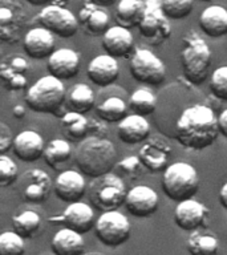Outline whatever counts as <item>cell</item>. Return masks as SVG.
<instances>
[{"label": "cell", "mask_w": 227, "mask_h": 255, "mask_svg": "<svg viewBox=\"0 0 227 255\" xmlns=\"http://www.w3.org/2000/svg\"><path fill=\"white\" fill-rule=\"evenodd\" d=\"M51 249L55 255H84L85 241L83 234L64 227L53 235Z\"/></svg>", "instance_id": "27"}, {"label": "cell", "mask_w": 227, "mask_h": 255, "mask_svg": "<svg viewBox=\"0 0 227 255\" xmlns=\"http://www.w3.org/2000/svg\"><path fill=\"white\" fill-rule=\"evenodd\" d=\"M79 23L89 36H104L111 25V16L99 5L87 0L79 12Z\"/></svg>", "instance_id": "23"}, {"label": "cell", "mask_w": 227, "mask_h": 255, "mask_svg": "<svg viewBox=\"0 0 227 255\" xmlns=\"http://www.w3.org/2000/svg\"><path fill=\"white\" fill-rule=\"evenodd\" d=\"M95 92L87 84L79 83L71 88L68 92L65 105L68 108V112H76L85 115L95 107Z\"/></svg>", "instance_id": "31"}, {"label": "cell", "mask_w": 227, "mask_h": 255, "mask_svg": "<svg viewBox=\"0 0 227 255\" xmlns=\"http://www.w3.org/2000/svg\"><path fill=\"white\" fill-rule=\"evenodd\" d=\"M27 1L29 4H32V5H37V7L39 5H45L47 7V4L51 3L52 0H27Z\"/></svg>", "instance_id": "47"}, {"label": "cell", "mask_w": 227, "mask_h": 255, "mask_svg": "<svg viewBox=\"0 0 227 255\" xmlns=\"http://www.w3.org/2000/svg\"><path fill=\"white\" fill-rule=\"evenodd\" d=\"M40 225H41V218L33 210L21 211L12 217L13 231L17 233L20 237H23L24 239L32 238L40 229Z\"/></svg>", "instance_id": "34"}, {"label": "cell", "mask_w": 227, "mask_h": 255, "mask_svg": "<svg viewBox=\"0 0 227 255\" xmlns=\"http://www.w3.org/2000/svg\"><path fill=\"white\" fill-rule=\"evenodd\" d=\"M211 64V49L209 44L197 33L190 32L182 39L181 67L185 79L193 85H199L207 79Z\"/></svg>", "instance_id": "3"}, {"label": "cell", "mask_w": 227, "mask_h": 255, "mask_svg": "<svg viewBox=\"0 0 227 255\" xmlns=\"http://www.w3.org/2000/svg\"><path fill=\"white\" fill-rule=\"evenodd\" d=\"M218 129L219 133L227 138V109L218 116Z\"/></svg>", "instance_id": "43"}, {"label": "cell", "mask_w": 227, "mask_h": 255, "mask_svg": "<svg viewBox=\"0 0 227 255\" xmlns=\"http://www.w3.org/2000/svg\"><path fill=\"white\" fill-rule=\"evenodd\" d=\"M103 49L114 59H125L134 52V39L130 31L122 25H114L103 36Z\"/></svg>", "instance_id": "21"}, {"label": "cell", "mask_w": 227, "mask_h": 255, "mask_svg": "<svg viewBox=\"0 0 227 255\" xmlns=\"http://www.w3.org/2000/svg\"><path fill=\"white\" fill-rule=\"evenodd\" d=\"M105 121L103 120H89V133H92V137H99V138H105L108 135V127L105 125Z\"/></svg>", "instance_id": "42"}, {"label": "cell", "mask_w": 227, "mask_h": 255, "mask_svg": "<svg viewBox=\"0 0 227 255\" xmlns=\"http://www.w3.org/2000/svg\"><path fill=\"white\" fill-rule=\"evenodd\" d=\"M129 109L133 112V115L149 116L155 111L157 108V97L151 91L146 88H138L135 89L129 97Z\"/></svg>", "instance_id": "33"}, {"label": "cell", "mask_w": 227, "mask_h": 255, "mask_svg": "<svg viewBox=\"0 0 227 255\" xmlns=\"http://www.w3.org/2000/svg\"><path fill=\"white\" fill-rule=\"evenodd\" d=\"M19 178V167L5 154H0V186L8 187Z\"/></svg>", "instance_id": "38"}, {"label": "cell", "mask_w": 227, "mask_h": 255, "mask_svg": "<svg viewBox=\"0 0 227 255\" xmlns=\"http://www.w3.org/2000/svg\"><path fill=\"white\" fill-rule=\"evenodd\" d=\"M27 25V13L17 0H0V40L15 44Z\"/></svg>", "instance_id": "11"}, {"label": "cell", "mask_w": 227, "mask_h": 255, "mask_svg": "<svg viewBox=\"0 0 227 255\" xmlns=\"http://www.w3.org/2000/svg\"><path fill=\"white\" fill-rule=\"evenodd\" d=\"M49 222L52 225H64L80 234H85L96 225L95 211L85 202L69 203L67 209L63 211V214L51 217Z\"/></svg>", "instance_id": "14"}, {"label": "cell", "mask_w": 227, "mask_h": 255, "mask_svg": "<svg viewBox=\"0 0 227 255\" xmlns=\"http://www.w3.org/2000/svg\"><path fill=\"white\" fill-rule=\"evenodd\" d=\"M199 28L209 37H222L227 33V9L222 5H210L199 15Z\"/></svg>", "instance_id": "26"}, {"label": "cell", "mask_w": 227, "mask_h": 255, "mask_svg": "<svg viewBox=\"0 0 227 255\" xmlns=\"http://www.w3.org/2000/svg\"><path fill=\"white\" fill-rule=\"evenodd\" d=\"M96 237L104 246L118 247L130 238V222L122 213L117 210L107 211L96 221Z\"/></svg>", "instance_id": "7"}, {"label": "cell", "mask_w": 227, "mask_h": 255, "mask_svg": "<svg viewBox=\"0 0 227 255\" xmlns=\"http://www.w3.org/2000/svg\"><path fill=\"white\" fill-rule=\"evenodd\" d=\"M24 238L15 231H4L0 234V255H24Z\"/></svg>", "instance_id": "37"}, {"label": "cell", "mask_w": 227, "mask_h": 255, "mask_svg": "<svg viewBox=\"0 0 227 255\" xmlns=\"http://www.w3.org/2000/svg\"><path fill=\"white\" fill-rule=\"evenodd\" d=\"M146 11V1L143 0H118L115 8V19L118 25L125 28L138 27Z\"/></svg>", "instance_id": "29"}, {"label": "cell", "mask_w": 227, "mask_h": 255, "mask_svg": "<svg viewBox=\"0 0 227 255\" xmlns=\"http://www.w3.org/2000/svg\"><path fill=\"white\" fill-rule=\"evenodd\" d=\"M72 157V146L65 138H56L48 142L43 158L48 166L57 167Z\"/></svg>", "instance_id": "35"}, {"label": "cell", "mask_w": 227, "mask_h": 255, "mask_svg": "<svg viewBox=\"0 0 227 255\" xmlns=\"http://www.w3.org/2000/svg\"><path fill=\"white\" fill-rule=\"evenodd\" d=\"M88 79L97 87H109L117 81L119 76V67L117 59L109 55L96 56L91 60L87 68Z\"/></svg>", "instance_id": "22"}, {"label": "cell", "mask_w": 227, "mask_h": 255, "mask_svg": "<svg viewBox=\"0 0 227 255\" xmlns=\"http://www.w3.org/2000/svg\"><path fill=\"white\" fill-rule=\"evenodd\" d=\"M52 190L51 177L41 169H31L19 179L20 197L24 202L40 205L48 199Z\"/></svg>", "instance_id": "12"}, {"label": "cell", "mask_w": 227, "mask_h": 255, "mask_svg": "<svg viewBox=\"0 0 227 255\" xmlns=\"http://www.w3.org/2000/svg\"><path fill=\"white\" fill-rule=\"evenodd\" d=\"M127 109L129 105L121 97L113 96L96 107V115L105 123H121L127 116Z\"/></svg>", "instance_id": "32"}, {"label": "cell", "mask_w": 227, "mask_h": 255, "mask_svg": "<svg viewBox=\"0 0 227 255\" xmlns=\"http://www.w3.org/2000/svg\"><path fill=\"white\" fill-rule=\"evenodd\" d=\"M12 115L16 119H24V116H25V108L23 105H16L13 109H12Z\"/></svg>", "instance_id": "45"}, {"label": "cell", "mask_w": 227, "mask_h": 255, "mask_svg": "<svg viewBox=\"0 0 227 255\" xmlns=\"http://www.w3.org/2000/svg\"><path fill=\"white\" fill-rule=\"evenodd\" d=\"M171 145L161 135L149 137L138 151L143 167L151 173L165 171L169 166V157L171 154Z\"/></svg>", "instance_id": "13"}, {"label": "cell", "mask_w": 227, "mask_h": 255, "mask_svg": "<svg viewBox=\"0 0 227 255\" xmlns=\"http://www.w3.org/2000/svg\"><path fill=\"white\" fill-rule=\"evenodd\" d=\"M158 194L154 189L145 185L131 187L127 191L125 207L127 213L137 218H147L158 209Z\"/></svg>", "instance_id": "15"}, {"label": "cell", "mask_w": 227, "mask_h": 255, "mask_svg": "<svg viewBox=\"0 0 227 255\" xmlns=\"http://www.w3.org/2000/svg\"><path fill=\"white\" fill-rule=\"evenodd\" d=\"M186 247L191 255H217L219 242L214 233L202 227L191 231L187 238Z\"/></svg>", "instance_id": "30"}, {"label": "cell", "mask_w": 227, "mask_h": 255, "mask_svg": "<svg viewBox=\"0 0 227 255\" xmlns=\"http://www.w3.org/2000/svg\"><path fill=\"white\" fill-rule=\"evenodd\" d=\"M84 255H105L103 253H99V251H91V253H87V254Z\"/></svg>", "instance_id": "48"}, {"label": "cell", "mask_w": 227, "mask_h": 255, "mask_svg": "<svg viewBox=\"0 0 227 255\" xmlns=\"http://www.w3.org/2000/svg\"><path fill=\"white\" fill-rule=\"evenodd\" d=\"M199 189V177L193 165L174 162L167 166L162 175V190L174 202L191 199Z\"/></svg>", "instance_id": "4"}, {"label": "cell", "mask_w": 227, "mask_h": 255, "mask_svg": "<svg viewBox=\"0 0 227 255\" xmlns=\"http://www.w3.org/2000/svg\"><path fill=\"white\" fill-rule=\"evenodd\" d=\"M13 141H15V137L7 124H0V151H1V154H4L5 151L11 149V146H13Z\"/></svg>", "instance_id": "41"}, {"label": "cell", "mask_w": 227, "mask_h": 255, "mask_svg": "<svg viewBox=\"0 0 227 255\" xmlns=\"http://www.w3.org/2000/svg\"><path fill=\"white\" fill-rule=\"evenodd\" d=\"M13 153L23 162H36L43 157L45 145L43 137L35 130H24L15 137Z\"/></svg>", "instance_id": "24"}, {"label": "cell", "mask_w": 227, "mask_h": 255, "mask_svg": "<svg viewBox=\"0 0 227 255\" xmlns=\"http://www.w3.org/2000/svg\"><path fill=\"white\" fill-rule=\"evenodd\" d=\"M194 0H159L163 13L169 20H181L190 15Z\"/></svg>", "instance_id": "36"}, {"label": "cell", "mask_w": 227, "mask_h": 255, "mask_svg": "<svg viewBox=\"0 0 227 255\" xmlns=\"http://www.w3.org/2000/svg\"><path fill=\"white\" fill-rule=\"evenodd\" d=\"M117 169H118L119 174L127 177V179L138 178L139 175L143 173V165L138 155H129V157H123L118 163H117Z\"/></svg>", "instance_id": "40"}, {"label": "cell", "mask_w": 227, "mask_h": 255, "mask_svg": "<svg viewBox=\"0 0 227 255\" xmlns=\"http://www.w3.org/2000/svg\"><path fill=\"white\" fill-rule=\"evenodd\" d=\"M126 195V185L123 179L113 173L95 178L88 187L89 202L101 213L117 210L125 203Z\"/></svg>", "instance_id": "6"}, {"label": "cell", "mask_w": 227, "mask_h": 255, "mask_svg": "<svg viewBox=\"0 0 227 255\" xmlns=\"http://www.w3.org/2000/svg\"><path fill=\"white\" fill-rule=\"evenodd\" d=\"M209 210L197 199H186L179 202L174 210L175 225L183 231H195L205 227Z\"/></svg>", "instance_id": "17"}, {"label": "cell", "mask_w": 227, "mask_h": 255, "mask_svg": "<svg viewBox=\"0 0 227 255\" xmlns=\"http://www.w3.org/2000/svg\"><path fill=\"white\" fill-rule=\"evenodd\" d=\"M129 69L135 81L146 85H159L166 77V68L162 60L145 48L135 49L131 55Z\"/></svg>", "instance_id": "8"}, {"label": "cell", "mask_w": 227, "mask_h": 255, "mask_svg": "<svg viewBox=\"0 0 227 255\" xmlns=\"http://www.w3.org/2000/svg\"><path fill=\"white\" fill-rule=\"evenodd\" d=\"M210 91L214 97L227 101V65L217 68L210 80Z\"/></svg>", "instance_id": "39"}, {"label": "cell", "mask_w": 227, "mask_h": 255, "mask_svg": "<svg viewBox=\"0 0 227 255\" xmlns=\"http://www.w3.org/2000/svg\"><path fill=\"white\" fill-rule=\"evenodd\" d=\"M198 1H205L206 3V1H210V0H198Z\"/></svg>", "instance_id": "49"}, {"label": "cell", "mask_w": 227, "mask_h": 255, "mask_svg": "<svg viewBox=\"0 0 227 255\" xmlns=\"http://www.w3.org/2000/svg\"><path fill=\"white\" fill-rule=\"evenodd\" d=\"M219 134L218 116L207 105L186 108L175 124V138L183 147L201 151L215 142Z\"/></svg>", "instance_id": "1"}, {"label": "cell", "mask_w": 227, "mask_h": 255, "mask_svg": "<svg viewBox=\"0 0 227 255\" xmlns=\"http://www.w3.org/2000/svg\"><path fill=\"white\" fill-rule=\"evenodd\" d=\"M91 3H93L95 5H99V7H109L112 4H114L115 0H89Z\"/></svg>", "instance_id": "46"}, {"label": "cell", "mask_w": 227, "mask_h": 255, "mask_svg": "<svg viewBox=\"0 0 227 255\" xmlns=\"http://www.w3.org/2000/svg\"><path fill=\"white\" fill-rule=\"evenodd\" d=\"M31 65L23 56H7L0 64V77L8 91H21L27 87V73Z\"/></svg>", "instance_id": "16"}, {"label": "cell", "mask_w": 227, "mask_h": 255, "mask_svg": "<svg viewBox=\"0 0 227 255\" xmlns=\"http://www.w3.org/2000/svg\"><path fill=\"white\" fill-rule=\"evenodd\" d=\"M48 73L59 80H71L79 75L80 57L69 48L56 49L47 60Z\"/></svg>", "instance_id": "19"}, {"label": "cell", "mask_w": 227, "mask_h": 255, "mask_svg": "<svg viewBox=\"0 0 227 255\" xmlns=\"http://www.w3.org/2000/svg\"><path fill=\"white\" fill-rule=\"evenodd\" d=\"M79 170L91 178L109 174L117 166V150L112 141L99 137H87L75 153Z\"/></svg>", "instance_id": "2"}, {"label": "cell", "mask_w": 227, "mask_h": 255, "mask_svg": "<svg viewBox=\"0 0 227 255\" xmlns=\"http://www.w3.org/2000/svg\"><path fill=\"white\" fill-rule=\"evenodd\" d=\"M55 48V35L43 27L32 28L24 36L23 49L31 59H48L56 51Z\"/></svg>", "instance_id": "20"}, {"label": "cell", "mask_w": 227, "mask_h": 255, "mask_svg": "<svg viewBox=\"0 0 227 255\" xmlns=\"http://www.w3.org/2000/svg\"><path fill=\"white\" fill-rule=\"evenodd\" d=\"M60 129L64 137L72 142L84 141L89 134V120L81 113L67 112L60 119Z\"/></svg>", "instance_id": "28"}, {"label": "cell", "mask_w": 227, "mask_h": 255, "mask_svg": "<svg viewBox=\"0 0 227 255\" xmlns=\"http://www.w3.org/2000/svg\"><path fill=\"white\" fill-rule=\"evenodd\" d=\"M53 190L56 197L64 202H80L87 191V183L83 173L77 170H64L55 179Z\"/></svg>", "instance_id": "18"}, {"label": "cell", "mask_w": 227, "mask_h": 255, "mask_svg": "<svg viewBox=\"0 0 227 255\" xmlns=\"http://www.w3.org/2000/svg\"><path fill=\"white\" fill-rule=\"evenodd\" d=\"M138 32L150 45H161L171 36L170 23L163 13L159 0L146 1V11L138 25Z\"/></svg>", "instance_id": "10"}, {"label": "cell", "mask_w": 227, "mask_h": 255, "mask_svg": "<svg viewBox=\"0 0 227 255\" xmlns=\"http://www.w3.org/2000/svg\"><path fill=\"white\" fill-rule=\"evenodd\" d=\"M218 198H219V202H221V206L227 210V182L225 183L222 187H221V190H219V194H218Z\"/></svg>", "instance_id": "44"}, {"label": "cell", "mask_w": 227, "mask_h": 255, "mask_svg": "<svg viewBox=\"0 0 227 255\" xmlns=\"http://www.w3.org/2000/svg\"><path fill=\"white\" fill-rule=\"evenodd\" d=\"M67 100V91L61 80L48 75L28 88L25 104L37 113H56Z\"/></svg>", "instance_id": "5"}, {"label": "cell", "mask_w": 227, "mask_h": 255, "mask_svg": "<svg viewBox=\"0 0 227 255\" xmlns=\"http://www.w3.org/2000/svg\"><path fill=\"white\" fill-rule=\"evenodd\" d=\"M117 134L123 143L135 145L145 142L150 135V124L142 116L129 115L118 123Z\"/></svg>", "instance_id": "25"}, {"label": "cell", "mask_w": 227, "mask_h": 255, "mask_svg": "<svg viewBox=\"0 0 227 255\" xmlns=\"http://www.w3.org/2000/svg\"><path fill=\"white\" fill-rule=\"evenodd\" d=\"M37 23L59 37H72L79 31V19L65 5L48 4L37 15Z\"/></svg>", "instance_id": "9"}]
</instances>
